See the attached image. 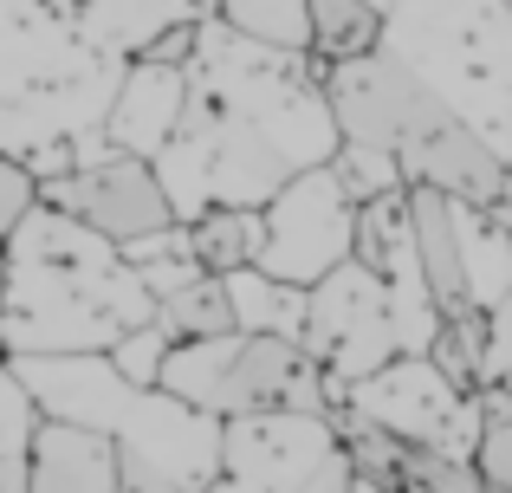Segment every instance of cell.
Returning <instances> with one entry per match:
<instances>
[{"label": "cell", "mask_w": 512, "mask_h": 493, "mask_svg": "<svg viewBox=\"0 0 512 493\" xmlns=\"http://www.w3.org/2000/svg\"><path fill=\"white\" fill-rule=\"evenodd\" d=\"M156 299L143 273L65 208L33 202L0 241V351H111L124 331L150 325Z\"/></svg>", "instance_id": "7a4b0ae2"}, {"label": "cell", "mask_w": 512, "mask_h": 493, "mask_svg": "<svg viewBox=\"0 0 512 493\" xmlns=\"http://www.w3.org/2000/svg\"><path fill=\"white\" fill-rule=\"evenodd\" d=\"M363 7H376V13H389V7H396V0H363Z\"/></svg>", "instance_id": "d6a6232c"}, {"label": "cell", "mask_w": 512, "mask_h": 493, "mask_svg": "<svg viewBox=\"0 0 512 493\" xmlns=\"http://www.w3.org/2000/svg\"><path fill=\"white\" fill-rule=\"evenodd\" d=\"M214 20L279 52H312V13L305 0H214Z\"/></svg>", "instance_id": "ffe728a7"}, {"label": "cell", "mask_w": 512, "mask_h": 493, "mask_svg": "<svg viewBox=\"0 0 512 493\" xmlns=\"http://www.w3.org/2000/svg\"><path fill=\"white\" fill-rule=\"evenodd\" d=\"M376 46L461 111L512 176V0H396Z\"/></svg>", "instance_id": "5b68a950"}, {"label": "cell", "mask_w": 512, "mask_h": 493, "mask_svg": "<svg viewBox=\"0 0 512 493\" xmlns=\"http://www.w3.org/2000/svg\"><path fill=\"white\" fill-rule=\"evenodd\" d=\"M331 176H338V189L350 202H376V195L409 189V182H402V163L389 150H376V143H344V137H338V150H331Z\"/></svg>", "instance_id": "cb8c5ba5"}, {"label": "cell", "mask_w": 512, "mask_h": 493, "mask_svg": "<svg viewBox=\"0 0 512 493\" xmlns=\"http://www.w3.org/2000/svg\"><path fill=\"white\" fill-rule=\"evenodd\" d=\"M156 325H163V338L169 344H182V338H214V331H234V312H227V286L214 273H201V279H188L182 292H169V299H156Z\"/></svg>", "instance_id": "44dd1931"}, {"label": "cell", "mask_w": 512, "mask_h": 493, "mask_svg": "<svg viewBox=\"0 0 512 493\" xmlns=\"http://www.w3.org/2000/svg\"><path fill=\"white\" fill-rule=\"evenodd\" d=\"M344 403L363 409L376 429H389L396 442H409V448H435V455L474 461V442H480V390L448 383L422 351H415V357L402 351V357H389L383 370L357 377L344 390Z\"/></svg>", "instance_id": "9c48e42d"}, {"label": "cell", "mask_w": 512, "mask_h": 493, "mask_svg": "<svg viewBox=\"0 0 512 493\" xmlns=\"http://www.w3.org/2000/svg\"><path fill=\"white\" fill-rule=\"evenodd\" d=\"M182 111H188V72L182 65H169V59H124L117 91H111V111H104V143L150 163L175 130H182Z\"/></svg>", "instance_id": "4fadbf2b"}, {"label": "cell", "mask_w": 512, "mask_h": 493, "mask_svg": "<svg viewBox=\"0 0 512 493\" xmlns=\"http://www.w3.org/2000/svg\"><path fill=\"white\" fill-rule=\"evenodd\" d=\"M260 260L273 279H292V286H318L331 266L350 260V241H357V202L338 189L331 163L299 169L292 182H279V195L260 208Z\"/></svg>", "instance_id": "8fae6325"}, {"label": "cell", "mask_w": 512, "mask_h": 493, "mask_svg": "<svg viewBox=\"0 0 512 493\" xmlns=\"http://www.w3.org/2000/svg\"><path fill=\"white\" fill-rule=\"evenodd\" d=\"M221 286H227L234 331L299 338V325H305V286H292V279H273L266 266H234V273H221Z\"/></svg>", "instance_id": "2e32d148"}, {"label": "cell", "mask_w": 512, "mask_h": 493, "mask_svg": "<svg viewBox=\"0 0 512 493\" xmlns=\"http://www.w3.org/2000/svg\"><path fill=\"white\" fill-rule=\"evenodd\" d=\"M169 396L208 409V416H253V409H305L331 416L344 390L299 351V338H266V331H214V338L169 344L156 370Z\"/></svg>", "instance_id": "8992f818"}, {"label": "cell", "mask_w": 512, "mask_h": 493, "mask_svg": "<svg viewBox=\"0 0 512 493\" xmlns=\"http://www.w3.org/2000/svg\"><path fill=\"white\" fill-rule=\"evenodd\" d=\"M39 202V182L26 163H13V156H0V241H7V228L26 215V208Z\"/></svg>", "instance_id": "83f0119b"}, {"label": "cell", "mask_w": 512, "mask_h": 493, "mask_svg": "<svg viewBox=\"0 0 512 493\" xmlns=\"http://www.w3.org/2000/svg\"><path fill=\"white\" fill-rule=\"evenodd\" d=\"M182 72V130L150 156L169 215L182 228L201 208H266L279 182H292L312 163H331L338 124L325 98V65L312 52L260 46L208 13L195 20Z\"/></svg>", "instance_id": "6da1fadb"}, {"label": "cell", "mask_w": 512, "mask_h": 493, "mask_svg": "<svg viewBox=\"0 0 512 493\" xmlns=\"http://www.w3.org/2000/svg\"><path fill=\"white\" fill-rule=\"evenodd\" d=\"M363 493H428V487H415V481H396V487H363Z\"/></svg>", "instance_id": "1f68e13d"}, {"label": "cell", "mask_w": 512, "mask_h": 493, "mask_svg": "<svg viewBox=\"0 0 512 493\" xmlns=\"http://www.w3.org/2000/svg\"><path fill=\"white\" fill-rule=\"evenodd\" d=\"M312 13V59L318 65H338V59H357L383 39V13L363 7V0H305Z\"/></svg>", "instance_id": "d6986e66"}, {"label": "cell", "mask_w": 512, "mask_h": 493, "mask_svg": "<svg viewBox=\"0 0 512 493\" xmlns=\"http://www.w3.org/2000/svg\"><path fill=\"white\" fill-rule=\"evenodd\" d=\"M260 208H201L188 221V253L201 260V273H234V266L260 260Z\"/></svg>", "instance_id": "ac0fdd59"}, {"label": "cell", "mask_w": 512, "mask_h": 493, "mask_svg": "<svg viewBox=\"0 0 512 493\" xmlns=\"http://www.w3.org/2000/svg\"><path fill=\"white\" fill-rule=\"evenodd\" d=\"M39 202L46 208H65L72 221L98 228L104 241H137V234H156L169 228V195L156 182V169L143 156H104V163H85V169H65V176H39Z\"/></svg>", "instance_id": "7c38bea8"}, {"label": "cell", "mask_w": 512, "mask_h": 493, "mask_svg": "<svg viewBox=\"0 0 512 493\" xmlns=\"http://www.w3.org/2000/svg\"><path fill=\"white\" fill-rule=\"evenodd\" d=\"M124 65L91 52L52 0H0V156L39 176L72 169V143L104 124Z\"/></svg>", "instance_id": "277c9868"}, {"label": "cell", "mask_w": 512, "mask_h": 493, "mask_svg": "<svg viewBox=\"0 0 512 493\" xmlns=\"http://www.w3.org/2000/svg\"><path fill=\"white\" fill-rule=\"evenodd\" d=\"M59 20L104 59H143L169 26H195L214 13V0H52Z\"/></svg>", "instance_id": "9a60e30c"}, {"label": "cell", "mask_w": 512, "mask_h": 493, "mask_svg": "<svg viewBox=\"0 0 512 493\" xmlns=\"http://www.w3.org/2000/svg\"><path fill=\"white\" fill-rule=\"evenodd\" d=\"M111 442L124 493H201L221 474V416L169 396L163 383L130 396Z\"/></svg>", "instance_id": "ba28073f"}, {"label": "cell", "mask_w": 512, "mask_h": 493, "mask_svg": "<svg viewBox=\"0 0 512 493\" xmlns=\"http://www.w3.org/2000/svg\"><path fill=\"white\" fill-rule=\"evenodd\" d=\"M474 468L493 493H512V390L480 383V442H474Z\"/></svg>", "instance_id": "603a6c76"}, {"label": "cell", "mask_w": 512, "mask_h": 493, "mask_svg": "<svg viewBox=\"0 0 512 493\" xmlns=\"http://www.w3.org/2000/svg\"><path fill=\"white\" fill-rule=\"evenodd\" d=\"M454 228H461V273H467V305L487 312L493 299L512 286V234L487 208L454 202Z\"/></svg>", "instance_id": "e0dca14e"}, {"label": "cell", "mask_w": 512, "mask_h": 493, "mask_svg": "<svg viewBox=\"0 0 512 493\" xmlns=\"http://www.w3.org/2000/svg\"><path fill=\"white\" fill-rule=\"evenodd\" d=\"M487 215H493V221H500V228L512 234V176L500 182V195H493V202H487Z\"/></svg>", "instance_id": "f546056e"}, {"label": "cell", "mask_w": 512, "mask_h": 493, "mask_svg": "<svg viewBox=\"0 0 512 493\" xmlns=\"http://www.w3.org/2000/svg\"><path fill=\"white\" fill-rule=\"evenodd\" d=\"M0 493H26V461H0Z\"/></svg>", "instance_id": "4dcf8cb0"}, {"label": "cell", "mask_w": 512, "mask_h": 493, "mask_svg": "<svg viewBox=\"0 0 512 493\" xmlns=\"http://www.w3.org/2000/svg\"><path fill=\"white\" fill-rule=\"evenodd\" d=\"M480 318H487V357H480V383L512 390V286H506Z\"/></svg>", "instance_id": "4316f807"}, {"label": "cell", "mask_w": 512, "mask_h": 493, "mask_svg": "<svg viewBox=\"0 0 512 493\" xmlns=\"http://www.w3.org/2000/svg\"><path fill=\"white\" fill-rule=\"evenodd\" d=\"M428 364L461 390H480V357H487V318L480 312H441L435 338H428Z\"/></svg>", "instance_id": "7402d4cb"}, {"label": "cell", "mask_w": 512, "mask_h": 493, "mask_svg": "<svg viewBox=\"0 0 512 493\" xmlns=\"http://www.w3.org/2000/svg\"><path fill=\"white\" fill-rule=\"evenodd\" d=\"M117 364V377L124 383H143V390H150L156 383V370H163V357H169V338H163V325H137V331H124V338L111 344V351H104Z\"/></svg>", "instance_id": "484cf974"}, {"label": "cell", "mask_w": 512, "mask_h": 493, "mask_svg": "<svg viewBox=\"0 0 512 493\" xmlns=\"http://www.w3.org/2000/svg\"><path fill=\"white\" fill-rule=\"evenodd\" d=\"M325 98H331L338 137L389 150L402 163L409 189H441V195L474 202V208H487L500 195L506 163L493 156V143L461 111H448L396 52L370 46L357 59L325 65Z\"/></svg>", "instance_id": "3957f363"}, {"label": "cell", "mask_w": 512, "mask_h": 493, "mask_svg": "<svg viewBox=\"0 0 512 493\" xmlns=\"http://www.w3.org/2000/svg\"><path fill=\"white\" fill-rule=\"evenodd\" d=\"M137 273H143V286H150V299H169V292H182L188 279H201V260L182 247V253H156V260H143Z\"/></svg>", "instance_id": "f1b7e54d"}, {"label": "cell", "mask_w": 512, "mask_h": 493, "mask_svg": "<svg viewBox=\"0 0 512 493\" xmlns=\"http://www.w3.org/2000/svg\"><path fill=\"white\" fill-rule=\"evenodd\" d=\"M39 429V409L33 396H26L20 370H13V357L0 351V461H26V442H33Z\"/></svg>", "instance_id": "d4e9b609"}, {"label": "cell", "mask_w": 512, "mask_h": 493, "mask_svg": "<svg viewBox=\"0 0 512 493\" xmlns=\"http://www.w3.org/2000/svg\"><path fill=\"white\" fill-rule=\"evenodd\" d=\"M299 351L312 357L338 390H350V383L370 377V370H383L389 357H402L383 273H370L363 260H344V266H331L318 286H305Z\"/></svg>", "instance_id": "30bf717a"}, {"label": "cell", "mask_w": 512, "mask_h": 493, "mask_svg": "<svg viewBox=\"0 0 512 493\" xmlns=\"http://www.w3.org/2000/svg\"><path fill=\"white\" fill-rule=\"evenodd\" d=\"M201 493H350V455L331 416L253 409L221 422V474Z\"/></svg>", "instance_id": "52a82bcc"}, {"label": "cell", "mask_w": 512, "mask_h": 493, "mask_svg": "<svg viewBox=\"0 0 512 493\" xmlns=\"http://www.w3.org/2000/svg\"><path fill=\"white\" fill-rule=\"evenodd\" d=\"M26 493H124L117 442L65 416H39L26 442Z\"/></svg>", "instance_id": "5bb4252c"}]
</instances>
